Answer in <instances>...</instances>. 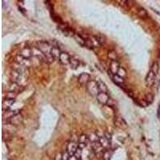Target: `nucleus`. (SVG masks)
Masks as SVG:
<instances>
[{"label":"nucleus","instance_id":"nucleus-1","mask_svg":"<svg viewBox=\"0 0 160 160\" xmlns=\"http://www.w3.org/2000/svg\"><path fill=\"white\" fill-rule=\"evenodd\" d=\"M36 45L37 48L46 56L47 63H51L54 60V58L52 57L51 54L52 49V46L51 45V43H49L48 42H46V41H39V42H36Z\"/></svg>","mask_w":160,"mask_h":160},{"label":"nucleus","instance_id":"nucleus-2","mask_svg":"<svg viewBox=\"0 0 160 160\" xmlns=\"http://www.w3.org/2000/svg\"><path fill=\"white\" fill-rule=\"evenodd\" d=\"M87 89L88 93L91 94L92 96L97 97V95L99 94L98 83H97V81H94V80H91L88 82V84L87 85Z\"/></svg>","mask_w":160,"mask_h":160},{"label":"nucleus","instance_id":"nucleus-3","mask_svg":"<svg viewBox=\"0 0 160 160\" xmlns=\"http://www.w3.org/2000/svg\"><path fill=\"white\" fill-rule=\"evenodd\" d=\"M23 115H22L21 113L18 112L8 119V123L11 125H13V126H18L19 124H21L23 123Z\"/></svg>","mask_w":160,"mask_h":160},{"label":"nucleus","instance_id":"nucleus-4","mask_svg":"<svg viewBox=\"0 0 160 160\" xmlns=\"http://www.w3.org/2000/svg\"><path fill=\"white\" fill-rule=\"evenodd\" d=\"M96 98L98 102L102 105L107 104L109 100H110V96H109L108 93H105V92H99V94L97 95Z\"/></svg>","mask_w":160,"mask_h":160},{"label":"nucleus","instance_id":"nucleus-5","mask_svg":"<svg viewBox=\"0 0 160 160\" xmlns=\"http://www.w3.org/2000/svg\"><path fill=\"white\" fill-rule=\"evenodd\" d=\"M91 81V75L87 73H82L79 76V82L82 86H87Z\"/></svg>","mask_w":160,"mask_h":160},{"label":"nucleus","instance_id":"nucleus-6","mask_svg":"<svg viewBox=\"0 0 160 160\" xmlns=\"http://www.w3.org/2000/svg\"><path fill=\"white\" fill-rule=\"evenodd\" d=\"M19 54H20L23 58H24L25 59H30V58L33 56L32 48H30L29 47H26L22 49Z\"/></svg>","mask_w":160,"mask_h":160},{"label":"nucleus","instance_id":"nucleus-7","mask_svg":"<svg viewBox=\"0 0 160 160\" xmlns=\"http://www.w3.org/2000/svg\"><path fill=\"white\" fill-rule=\"evenodd\" d=\"M78 148H79V145H78L77 142H74V141H70V142H68V144L67 145V151L68 152V154L71 156V155H74L75 152Z\"/></svg>","mask_w":160,"mask_h":160},{"label":"nucleus","instance_id":"nucleus-8","mask_svg":"<svg viewBox=\"0 0 160 160\" xmlns=\"http://www.w3.org/2000/svg\"><path fill=\"white\" fill-rule=\"evenodd\" d=\"M70 56L68 53L65 51H62L60 54V57L59 59V61L62 65L66 66L67 64H70Z\"/></svg>","mask_w":160,"mask_h":160},{"label":"nucleus","instance_id":"nucleus-9","mask_svg":"<svg viewBox=\"0 0 160 160\" xmlns=\"http://www.w3.org/2000/svg\"><path fill=\"white\" fill-rule=\"evenodd\" d=\"M119 68H120V66L118 61H111V63L110 64V72L111 73L112 75H116Z\"/></svg>","mask_w":160,"mask_h":160},{"label":"nucleus","instance_id":"nucleus-10","mask_svg":"<svg viewBox=\"0 0 160 160\" xmlns=\"http://www.w3.org/2000/svg\"><path fill=\"white\" fill-rule=\"evenodd\" d=\"M32 52H33V56L36 57L37 59H39V60L47 61V58H46L45 55L42 54V52L40 51L37 47H33L32 48Z\"/></svg>","mask_w":160,"mask_h":160},{"label":"nucleus","instance_id":"nucleus-11","mask_svg":"<svg viewBox=\"0 0 160 160\" xmlns=\"http://www.w3.org/2000/svg\"><path fill=\"white\" fill-rule=\"evenodd\" d=\"M155 77H156V75H155L154 73L151 71V70H150L149 73L147 74V77H146V83H147V85L149 86V87L152 86V84L154 82Z\"/></svg>","mask_w":160,"mask_h":160},{"label":"nucleus","instance_id":"nucleus-12","mask_svg":"<svg viewBox=\"0 0 160 160\" xmlns=\"http://www.w3.org/2000/svg\"><path fill=\"white\" fill-rule=\"evenodd\" d=\"M15 100L12 99H4L3 102V109L4 111H8L11 106H13V104L15 103Z\"/></svg>","mask_w":160,"mask_h":160},{"label":"nucleus","instance_id":"nucleus-13","mask_svg":"<svg viewBox=\"0 0 160 160\" xmlns=\"http://www.w3.org/2000/svg\"><path fill=\"white\" fill-rule=\"evenodd\" d=\"M61 53H62V51H60L59 47H52L51 52V54L52 57L54 58V60H55V59H59Z\"/></svg>","mask_w":160,"mask_h":160},{"label":"nucleus","instance_id":"nucleus-14","mask_svg":"<svg viewBox=\"0 0 160 160\" xmlns=\"http://www.w3.org/2000/svg\"><path fill=\"white\" fill-rule=\"evenodd\" d=\"M91 147H92V150L94 151V152L96 153V154H98V153H101V152L103 151V149H104V148L102 147V145L100 144L99 141L91 143Z\"/></svg>","mask_w":160,"mask_h":160},{"label":"nucleus","instance_id":"nucleus-15","mask_svg":"<svg viewBox=\"0 0 160 160\" xmlns=\"http://www.w3.org/2000/svg\"><path fill=\"white\" fill-rule=\"evenodd\" d=\"M11 79H12V81L14 82H17V83H18L19 81L22 79L21 74L15 69L12 70V72H11Z\"/></svg>","mask_w":160,"mask_h":160},{"label":"nucleus","instance_id":"nucleus-16","mask_svg":"<svg viewBox=\"0 0 160 160\" xmlns=\"http://www.w3.org/2000/svg\"><path fill=\"white\" fill-rule=\"evenodd\" d=\"M99 141L100 144L102 145V147L104 149H106V148H108L110 147V141L104 135L99 136Z\"/></svg>","mask_w":160,"mask_h":160},{"label":"nucleus","instance_id":"nucleus-17","mask_svg":"<svg viewBox=\"0 0 160 160\" xmlns=\"http://www.w3.org/2000/svg\"><path fill=\"white\" fill-rule=\"evenodd\" d=\"M98 83V87H99V92H105V93H108V88L106 87V85L101 80H98L97 81Z\"/></svg>","mask_w":160,"mask_h":160},{"label":"nucleus","instance_id":"nucleus-18","mask_svg":"<svg viewBox=\"0 0 160 160\" xmlns=\"http://www.w3.org/2000/svg\"><path fill=\"white\" fill-rule=\"evenodd\" d=\"M111 78L113 79L114 82H115L116 84L118 86H122L124 83V79L123 78H122L120 76H118V75H112Z\"/></svg>","mask_w":160,"mask_h":160},{"label":"nucleus","instance_id":"nucleus-19","mask_svg":"<svg viewBox=\"0 0 160 160\" xmlns=\"http://www.w3.org/2000/svg\"><path fill=\"white\" fill-rule=\"evenodd\" d=\"M80 65V61H79L77 59L74 57L70 58V66L71 67L72 69H77Z\"/></svg>","mask_w":160,"mask_h":160},{"label":"nucleus","instance_id":"nucleus-20","mask_svg":"<svg viewBox=\"0 0 160 160\" xmlns=\"http://www.w3.org/2000/svg\"><path fill=\"white\" fill-rule=\"evenodd\" d=\"M94 39L98 42L99 45H104L106 43V37L102 35H97L96 36L94 37Z\"/></svg>","mask_w":160,"mask_h":160},{"label":"nucleus","instance_id":"nucleus-21","mask_svg":"<svg viewBox=\"0 0 160 160\" xmlns=\"http://www.w3.org/2000/svg\"><path fill=\"white\" fill-rule=\"evenodd\" d=\"M74 39H75L76 42H78L79 45L84 46L85 47V39L81 36V35H79L78 34H75V35H74Z\"/></svg>","mask_w":160,"mask_h":160},{"label":"nucleus","instance_id":"nucleus-22","mask_svg":"<svg viewBox=\"0 0 160 160\" xmlns=\"http://www.w3.org/2000/svg\"><path fill=\"white\" fill-rule=\"evenodd\" d=\"M19 88H20V86L18 85V83L13 82L10 85L9 91H14V92H17L18 93V91H19Z\"/></svg>","mask_w":160,"mask_h":160},{"label":"nucleus","instance_id":"nucleus-23","mask_svg":"<svg viewBox=\"0 0 160 160\" xmlns=\"http://www.w3.org/2000/svg\"><path fill=\"white\" fill-rule=\"evenodd\" d=\"M89 141H91V143H93L94 142H98L99 140V136H98L96 133H91L90 135L88 136Z\"/></svg>","mask_w":160,"mask_h":160},{"label":"nucleus","instance_id":"nucleus-24","mask_svg":"<svg viewBox=\"0 0 160 160\" xmlns=\"http://www.w3.org/2000/svg\"><path fill=\"white\" fill-rule=\"evenodd\" d=\"M107 56L111 61H117L118 59V56H117V54L115 51H110L107 53Z\"/></svg>","mask_w":160,"mask_h":160},{"label":"nucleus","instance_id":"nucleus-25","mask_svg":"<svg viewBox=\"0 0 160 160\" xmlns=\"http://www.w3.org/2000/svg\"><path fill=\"white\" fill-rule=\"evenodd\" d=\"M18 93L17 92H14V91H8L6 94V99H12L15 100V98L17 97Z\"/></svg>","mask_w":160,"mask_h":160},{"label":"nucleus","instance_id":"nucleus-26","mask_svg":"<svg viewBox=\"0 0 160 160\" xmlns=\"http://www.w3.org/2000/svg\"><path fill=\"white\" fill-rule=\"evenodd\" d=\"M89 141L88 139V136L86 135H81L79 138V143H83V144H87V142Z\"/></svg>","mask_w":160,"mask_h":160},{"label":"nucleus","instance_id":"nucleus-27","mask_svg":"<svg viewBox=\"0 0 160 160\" xmlns=\"http://www.w3.org/2000/svg\"><path fill=\"white\" fill-rule=\"evenodd\" d=\"M112 153L110 150H106L103 152V160H111V159Z\"/></svg>","mask_w":160,"mask_h":160},{"label":"nucleus","instance_id":"nucleus-28","mask_svg":"<svg viewBox=\"0 0 160 160\" xmlns=\"http://www.w3.org/2000/svg\"><path fill=\"white\" fill-rule=\"evenodd\" d=\"M159 63H154L152 64V66H151V70L152 72L154 73L155 75H157L158 73H159Z\"/></svg>","mask_w":160,"mask_h":160},{"label":"nucleus","instance_id":"nucleus-29","mask_svg":"<svg viewBox=\"0 0 160 160\" xmlns=\"http://www.w3.org/2000/svg\"><path fill=\"white\" fill-rule=\"evenodd\" d=\"M85 47L88 49H93L94 47V42L91 39H85Z\"/></svg>","mask_w":160,"mask_h":160},{"label":"nucleus","instance_id":"nucleus-30","mask_svg":"<svg viewBox=\"0 0 160 160\" xmlns=\"http://www.w3.org/2000/svg\"><path fill=\"white\" fill-rule=\"evenodd\" d=\"M74 156L78 160H80L82 157V150L80 149V148H78L76 151L75 152V154H74Z\"/></svg>","mask_w":160,"mask_h":160},{"label":"nucleus","instance_id":"nucleus-31","mask_svg":"<svg viewBox=\"0 0 160 160\" xmlns=\"http://www.w3.org/2000/svg\"><path fill=\"white\" fill-rule=\"evenodd\" d=\"M116 75H118V76H120L122 78H125L126 76H127V71H126V70L124 69L123 67H121L118 70V73L116 74Z\"/></svg>","mask_w":160,"mask_h":160},{"label":"nucleus","instance_id":"nucleus-32","mask_svg":"<svg viewBox=\"0 0 160 160\" xmlns=\"http://www.w3.org/2000/svg\"><path fill=\"white\" fill-rule=\"evenodd\" d=\"M145 101H146V103H147V104L151 103L153 101H154V95H153L152 94H147L146 95Z\"/></svg>","mask_w":160,"mask_h":160},{"label":"nucleus","instance_id":"nucleus-33","mask_svg":"<svg viewBox=\"0 0 160 160\" xmlns=\"http://www.w3.org/2000/svg\"><path fill=\"white\" fill-rule=\"evenodd\" d=\"M62 156H63V160H69L70 155L68 154L67 151H65L63 153H62Z\"/></svg>","mask_w":160,"mask_h":160},{"label":"nucleus","instance_id":"nucleus-34","mask_svg":"<svg viewBox=\"0 0 160 160\" xmlns=\"http://www.w3.org/2000/svg\"><path fill=\"white\" fill-rule=\"evenodd\" d=\"M139 15H140V17H147V13L145 10H140L139 11Z\"/></svg>","mask_w":160,"mask_h":160},{"label":"nucleus","instance_id":"nucleus-35","mask_svg":"<svg viewBox=\"0 0 160 160\" xmlns=\"http://www.w3.org/2000/svg\"><path fill=\"white\" fill-rule=\"evenodd\" d=\"M104 136L106 137V139H108L109 141H111V138H112L111 134L109 133L108 131H105V132H104Z\"/></svg>","mask_w":160,"mask_h":160},{"label":"nucleus","instance_id":"nucleus-36","mask_svg":"<svg viewBox=\"0 0 160 160\" xmlns=\"http://www.w3.org/2000/svg\"><path fill=\"white\" fill-rule=\"evenodd\" d=\"M54 160H63V156H62V153H59L55 155Z\"/></svg>","mask_w":160,"mask_h":160},{"label":"nucleus","instance_id":"nucleus-37","mask_svg":"<svg viewBox=\"0 0 160 160\" xmlns=\"http://www.w3.org/2000/svg\"><path fill=\"white\" fill-rule=\"evenodd\" d=\"M69 160H78V159H76V158L74 156V155H71V156L70 157Z\"/></svg>","mask_w":160,"mask_h":160}]
</instances>
